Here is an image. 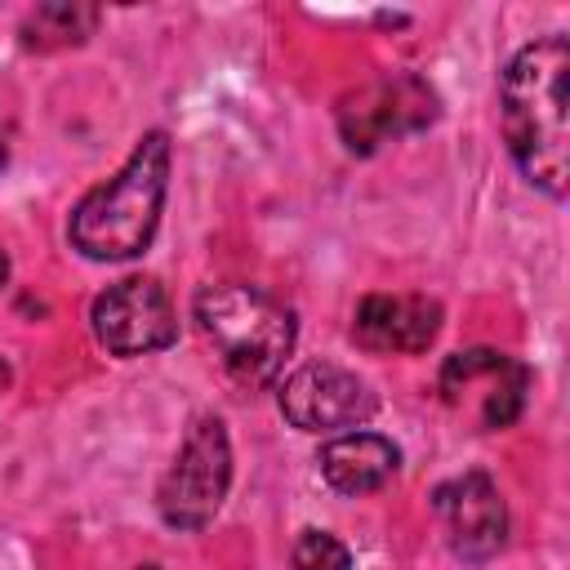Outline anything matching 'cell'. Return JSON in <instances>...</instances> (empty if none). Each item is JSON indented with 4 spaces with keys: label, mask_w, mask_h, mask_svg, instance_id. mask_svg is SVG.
<instances>
[{
    "label": "cell",
    "mask_w": 570,
    "mask_h": 570,
    "mask_svg": "<svg viewBox=\"0 0 570 570\" xmlns=\"http://www.w3.org/2000/svg\"><path fill=\"white\" fill-rule=\"evenodd\" d=\"M566 89H570L566 36H543V40L525 45L499 80L503 142H508L517 169L552 200L566 196V174H570Z\"/></svg>",
    "instance_id": "cell-1"
},
{
    "label": "cell",
    "mask_w": 570,
    "mask_h": 570,
    "mask_svg": "<svg viewBox=\"0 0 570 570\" xmlns=\"http://www.w3.org/2000/svg\"><path fill=\"white\" fill-rule=\"evenodd\" d=\"M169 187V138L142 134L129 160L71 209V245L94 263H120L151 245Z\"/></svg>",
    "instance_id": "cell-2"
},
{
    "label": "cell",
    "mask_w": 570,
    "mask_h": 570,
    "mask_svg": "<svg viewBox=\"0 0 570 570\" xmlns=\"http://www.w3.org/2000/svg\"><path fill=\"white\" fill-rule=\"evenodd\" d=\"M196 321L209 338L218 365L232 383L258 392L276 383L285 356L294 352V312L258 285H209L196 294Z\"/></svg>",
    "instance_id": "cell-3"
},
{
    "label": "cell",
    "mask_w": 570,
    "mask_h": 570,
    "mask_svg": "<svg viewBox=\"0 0 570 570\" xmlns=\"http://www.w3.org/2000/svg\"><path fill=\"white\" fill-rule=\"evenodd\" d=\"M232 485V441L218 414H196L169 472L156 485V508L169 530H200L214 521Z\"/></svg>",
    "instance_id": "cell-4"
},
{
    "label": "cell",
    "mask_w": 570,
    "mask_h": 570,
    "mask_svg": "<svg viewBox=\"0 0 570 570\" xmlns=\"http://www.w3.org/2000/svg\"><path fill=\"white\" fill-rule=\"evenodd\" d=\"M436 120V89L423 76H387L352 89L338 102V134L347 151L370 156L392 138L419 134Z\"/></svg>",
    "instance_id": "cell-5"
},
{
    "label": "cell",
    "mask_w": 570,
    "mask_h": 570,
    "mask_svg": "<svg viewBox=\"0 0 570 570\" xmlns=\"http://www.w3.org/2000/svg\"><path fill=\"white\" fill-rule=\"evenodd\" d=\"M89 325H94V338L111 356L160 352L178 338L174 303H169L165 285L151 276H125V281L107 285L89 307Z\"/></svg>",
    "instance_id": "cell-6"
},
{
    "label": "cell",
    "mask_w": 570,
    "mask_h": 570,
    "mask_svg": "<svg viewBox=\"0 0 570 570\" xmlns=\"http://www.w3.org/2000/svg\"><path fill=\"white\" fill-rule=\"evenodd\" d=\"M374 410H379V396L370 392V383L330 361H312L281 383V414L298 432L361 428Z\"/></svg>",
    "instance_id": "cell-7"
},
{
    "label": "cell",
    "mask_w": 570,
    "mask_h": 570,
    "mask_svg": "<svg viewBox=\"0 0 570 570\" xmlns=\"http://www.w3.org/2000/svg\"><path fill=\"white\" fill-rule=\"evenodd\" d=\"M432 503H436V517L445 525V539H450L454 557L481 566L503 548L508 508H503V499H499V490L485 472H463V476L436 485Z\"/></svg>",
    "instance_id": "cell-8"
},
{
    "label": "cell",
    "mask_w": 570,
    "mask_h": 570,
    "mask_svg": "<svg viewBox=\"0 0 570 570\" xmlns=\"http://www.w3.org/2000/svg\"><path fill=\"white\" fill-rule=\"evenodd\" d=\"M441 334V303L428 294H365L352 321V338L370 352H428Z\"/></svg>",
    "instance_id": "cell-9"
},
{
    "label": "cell",
    "mask_w": 570,
    "mask_h": 570,
    "mask_svg": "<svg viewBox=\"0 0 570 570\" xmlns=\"http://www.w3.org/2000/svg\"><path fill=\"white\" fill-rule=\"evenodd\" d=\"M401 468V450L379 432H343L321 450V476L338 494H370Z\"/></svg>",
    "instance_id": "cell-10"
},
{
    "label": "cell",
    "mask_w": 570,
    "mask_h": 570,
    "mask_svg": "<svg viewBox=\"0 0 570 570\" xmlns=\"http://www.w3.org/2000/svg\"><path fill=\"white\" fill-rule=\"evenodd\" d=\"M98 27V9L94 4H40L27 22H22V45L27 49H62V45H80L89 31Z\"/></svg>",
    "instance_id": "cell-11"
},
{
    "label": "cell",
    "mask_w": 570,
    "mask_h": 570,
    "mask_svg": "<svg viewBox=\"0 0 570 570\" xmlns=\"http://www.w3.org/2000/svg\"><path fill=\"white\" fill-rule=\"evenodd\" d=\"M294 570H352V552L330 530H303L289 557Z\"/></svg>",
    "instance_id": "cell-12"
},
{
    "label": "cell",
    "mask_w": 570,
    "mask_h": 570,
    "mask_svg": "<svg viewBox=\"0 0 570 570\" xmlns=\"http://www.w3.org/2000/svg\"><path fill=\"white\" fill-rule=\"evenodd\" d=\"M4 281H9V254L0 249V285H4Z\"/></svg>",
    "instance_id": "cell-13"
},
{
    "label": "cell",
    "mask_w": 570,
    "mask_h": 570,
    "mask_svg": "<svg viewBox=\"0 0 570 570\" xmlns=\"http://www.w3.org/2000/svg\"><path fill=\"white\" fill-rule=\"evenodd\" d=\"M9 379H13V374H9V365L0 361V387H9Z\"/></svg>",
    "instance_id": "cell-14"
},
{
    "label": "cell",
    "mask_w": 570,
    "mask_h": 570,
    "mask_svg": "<svg viewBox=\"0 0 570 570\" xmlns=\"http://www.w3.org/2000/svg\"><path fill=\"white\" fill-rule=\"evenodd\" d=\"M4 160H9V151H4V142H0V169H4Z\"/></svg>",
    "instance_id": "cell-15"
},
{
    "label": "cell",
    "mask_w": 570,
    "mask_h": 570,
    "mask_svg": "<svg viewBox=\"0 0 570 570\" xmlns=\"http://www.w3.org/2000/svg\"><path fill=\"white\" fill-rule=\"evenodd\" d=\"M142 570H156V566H142Z\"/></svg>",
    "instance_id": "cell-16"
}]
</instances>
